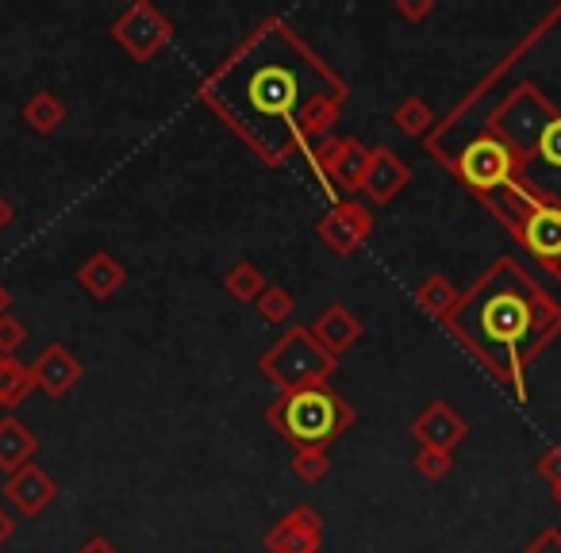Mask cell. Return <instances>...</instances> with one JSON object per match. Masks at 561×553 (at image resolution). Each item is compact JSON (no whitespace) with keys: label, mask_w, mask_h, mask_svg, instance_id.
<instances>
[{"label":"cell","mask_w":561,"mask_h":553,"mask_svg":"<svg viewBox=\"0 0 561 553\" xmlns=\"http://www.w3.org/2000/svg\"><path fill=\"white\" fill-rule=\"evenodd\" d=\"M458 297H461V292L454 289L450 281H446L443 273L427 277V281H423L420 289H415V304H420L423 312H427L431 320H438V323H443L446 315H450L454 308H458Z\"/></svg>","instance_id":"18"},{"label":"cell","mask_w":561,"mask_h":553,"mask_svg":"<svg viewBox=\"0 0 561 553\" xmlns=\"http://www.w3.org/2000/svg\"><path fill=\"white\" fill-rule=\"evenodd\" d=\"M224 289L231 292V300H239V304H257L270 285H265V273L257 269L254 262H239V265H231V273L224 277Z\"/></svg>","instance_id":"21"},{"label":"cell","mask_w":561,"mask_h":553,"mask_svg":"<svg viewBox=\"0 0 561 553\" xmlns=\"http://www.w3.org/2000/svg\"><path fill=\"white\" fill-rule=\"evenodd\" d=\"M196 96L257 162L277 170L328 139L351 85L297 27L270 16L201 81Z\"/></svg>","instance_id":"1"},{"label":"cell","mask_w":561,"mask_h":553,"mask_svg":"<svg viewBox=\"0 0 561 553\" xmlns=\"http://www.w3.org/2000/svg\"><path fill=\"white\" fill-rule=\"evenodd\" d=\"M331 473V458L328 450H297L293 453V476L305 484H320Z\"/></svg>","instance_id":"24"},{"label":"cell","mask_w":561,"mask_h":553,"mask_svg":"<svg viewBox=\"0 0 561 553\" xmlns=\"http://www.w3.org/2000/svg\"><path fill=\"white\" fill-rule=\"evenodd\" d=\"M316 234H320V242L331 250V254L351 257L354 250L374 234V211L358 200H339L328 208V216H320Z\"/></svg>","instance_id":"7"},{"label":"cell","mask_w":561,"mask_h":553,"mask_svg":"<svg viewBox=\"0 0 561 553\" xmlns=\"http://www.w3.org/2000/svg\"><path fill=\"white\" fill-rule=\"evenodd\" d=\"M32 377H35V389H43L50 400H62V396H70V389L81 381V361L73 358L62 343H50L47 350L32 361Z\"/></svg>","instance_id":"11"},{"label":"cell","mask_w":561,"mask_h":553,"mask_svg":"<svg viewBox=\"0 0 561 553\" xmlns=\"http://www.w3.org/2000/svg\"><path fill=\"white\" fill-rule=\"evenodd\" d=\"M112 39L124 50L131 62H150L154 55H162L173 39V24L150 0H135L131 9L112 24Z\"/></svg>","instance_id":"6"},{"label":"cell","mask_w":561,"mask_h":553,"mask_svg":"<svg viewBox=\"0 0 561 553\" xmlns=\"http://www.w3.org/2000/svg\"><path fill=\"white\" fill-rule=\"evenodd\" d=\"M343 147H346V139L328 135V139L312 142V147L305 150L308 170H312V177L320 181V193H328V196H331V185H335V170H339V158H343Z\"/></svg>","instance_id":"17"},{"label":"cell","mask_w":561,"mask_h":553,"mask_svg":"<svg viewBox=\"0 0 561 553\" xmlns=\"http://www.w3.org/2000/svg\"><path fill=\"white\" fill-rule=\"evenodd\" d=\"M515 242L542 265L550 277L561 281V204L523 200L500 216Z\"/></svg>","instance_id":"5"},{"label":"cell","mask_w":561,"mask_h":553,"mask_svg":"<svg viewBox=\"0 0 561 553\" xmlns=\"http://www.w3.org/2000/svg\"><path fill=\"white\" fill-rule=\"evenodd\" d=\"M466 435H469V423L461 419V415L454 412L446 400H435V404H427L412 419V438L420 442V450H446V453H454L461 442H466Z\"/></svg>","instance_id":"9"},{"label":"cell","mask_w":561,"mask_h":553,"mask_svg":"<svg viewBox=\"0 0 561 553\" xmlns=\"http://www.w3.org/2000/svg\"><path fill=\"white\" fill-rule=\"evenodd\" d=\"M27 343V331L24 323L16 320V315H0V354H9V358H16V350Z\"/></svg>","instance_id":"27"},{"label":"cell","mask_w":561,"mask_h":553,"mask_svg":"<svg viewBox=\"0 0 561 553\" xmlns=\"http://www.w3.org/2000/svg\"><path fill=\"white\" fill-rule=\"evenodd\" d=\"M55 496H58V484L50 481V473H43L35 461L4 481V499H9V507H16V511L27 515V519H35L39 511H47V504Z\"/></svg>","instance_id":"12"},{"label":"cell","mask_w":561,"mask_h":553,"mask_svg":"<svg viewBox=\"0 0 561 553\" xmlns=\"http://www.w3.org/2000/svg\"><path fill=\"white\" fill-rule=\"evenodd\" d=\"M124 281H127V269L112 254H104V250H101V254H93L78 269V285L93 300H112L119 289H124Z\"/></svg>","instance_id":"15"},{"label":"cell","mask_w":561,"mask_h":553,"mask_svg":"<svg viewBox=\"0 0 561 553\" xmlns=\"http://www.w3.org/2000/svg\"><path fill=\"white\" fill-rule=\"evenodd\" d=\"M415 469H420V476H427V481H443V476L454 469V453L420 450V453H415Z\"/></svg>","instance_id":"25"},{"label":"cell","mask_w":561,"mask_h":553,"mask_svg":"<svg viewBox=\"0 0 561 553\" xmlns=\"http://www.w3.org/2000/svg\"><path fill=\"white\" fill-rule=\"evenodd\" d=\"M535 469H538V476L553 488V496H558L561 492V446H546V450L538 453Z\"/></svg>","instance_id":"26"},{"label":"cell","mask_w":561,"mask_h":553,"mask_svg":"<svg viewBox=\"0 0 561 553\" xmlns=\"http://www.w3.org/2000/svg\"><path fill=\"white\" fill-rule=\"evenodd\" d=\"M9 308H12V292L0 285V315H9Z\"/></svg>","instance_id":"33"},{"label":"cell","mask_w":561,"mask_h":553,"mask_svg":"<svg viewBox=\"0 0 561 553\" xmlns=\"http://www.w3.org/2000/svg\"><path fill=\"white\" fill-rule=\"evenodd\" d=\"M553 499H558V507H561V492H558V496H553Z\"/></svg>","instance_id":"34"},{"label":"cell","mask_w":561,"mask_h":553,"mask_svg":"<svg viewBox=\"0 0 561 553\" xmlns=\"http://www.w3.org/2000/svg\"><path fill=\"white\" fill-rule=\"evenodd\" d=\"M443 327L523 404L527 373L561 338V304L512 254H504L461 292Z\"/></svg>","instance_id":"2"},{"label":"cell","mask_w":561,"mask_h":553,"mask_svg":"<svg viewBox=\"0 0 561 553\" xmlns=\"http://www.w3.org/2000/svg\"><path fill=\"white\" fill-rule=\"evenodd\" d=\"M35 450H39V438H35L16 415H4V419H0V473L12 476L24 465H32Z\"/></svg>","instance_id":"14"},{"label":"cell","mask_w":561,"mask_h":553,"mask_svg":"<svg viewBox=\"0 0 561 553\" xmlns=\"http://www.w3.org/2000/svg\"><path fill=\"white\" fill-rule=\"evenodd\" d=\"M78 553H119V550H116V545H112L104 534H93L89 542H81V550H78Z\"/></svg>","instance_id":"30"},{"label":"cell","mask_w":561,"mask_h":553,"mask_svg":"<svg viewBox=\"0 0 561 553\" xmlns=\"http://www.w3.org/2000/svg\"><path fill=\"white\" fill-rule=\"evenodd\" d=\"M265 553H320L323 550V515L316 507H293L280 522H273L262 538Z\"/></svg>","instance_id":"8"},{"label":"cell","mask_w":561,"mask_h":553,"mask_svg":"<svg viewBox=\"0 0 561 553\" xmlns=\"http://www.w3.org/2000/svg\"><path fill=\"white\" fill-rule=\"evenodd\" d=\"M257 369L277 392H297L312 389V384H328L339 369V358H331L316 343L312 327H289L280 338H273L270 350L257 358Z\"/></svg>","instance_id":"4"},{"label":"cell","mask_w":561,"mask_h":553,"mask_svg":"<svg viewBox=\"0 0 561 553\" xmlns=\"http://www.w3.org/2000/svg\"><path fill=\"white\" fill-rule=\"evenodd\" d=\"M12 534H16V515H12V511H9V507L0 504V545L9 542V538H12Z\"/></svg>","instance_id":"31"},{"label":"cell","mask_w":561,"mask_h":553,"mask_svg":"<svg viewBox=\"0 0 561 553\" xmlns=\"http://www.w3.org/2000/svg\"><path fill=\"white\" fill-rule=\"evenodd\" d=\"M35 389V377L32 366H24L20 358H9V354H0V407L4 412H16Z\"/></svg>","instance_id":"16"},{"label":"cell","mask_w":561,"mask_h":553,"mask_svg":"<svg viewBox=\"0 0 561 553\" xmlns=\"http://www.w3.org/2000/svg\"><path fill=\"white\" fill-rule=\"evenodd\" d=\"M12 219H16V208H12V204L4 200V196H0V231H4V227H9Z\"/></svg>","instance_id":"32"},{"label":"cell","mask_w":561,"mask_h":553,"mask_svg":"<svg viewBox=\"0 0 561 553\" xmlns=\"http://www.w3.org/2000/svg\"><path fill=\"white\" fill-rule=\"evenodd\" d=\"M523 553H561V530L558 527H542L535 538H530V545Z\"/></svg>","instance_id":"29"},{"label":"cell","mask_w":561,"mask_h":553,"mask_svg":"<svg viewBox=\"0 0 561 553\" xmlns=\"http://www.w3.org/2000/svg\"><path fill=\"white\" fill-rule=\"evenodd\" d=\"M392 12L412 20V24H420V20H427L431 12H435V0H392Z\"/></svg>","instance_id":"28"},{"label":"cell","mask_w":561,"mask_h":553,"mask_svg":"<svg viewBox=\"0 0 561 553\" xmlns=\"http://www.w3.org/2000/svg\"><path fill=\"white\" fill-rule=\"evenodd\" d=\"M354 419H358V412L328 384L280 392L265 407V423L297 450H328L335 438H343L354 427Z\"/></svg>","instance_id":"3"},{"label":"cell","mask_w":561,"mask_h":553,"mask_svg":"<svg viewBox=\"0 0 561 553\" xmlns=\"http://www.w3.org/2000/svg\"><path fill=\"white\" fill-rule=\"evenodd\" d=\"M24 119H27V127H32L35 135H50V131H58V127L66 124V104L58 101L55 93H35L32 101L24 104Z\"/></svg>","instance_id":"20"},{"label":"cell","mask_w":561,"mask_h":553,"mask_svg":"<svg viewBox=\"0 0 561 553\" xmlns=\"http://www.w3.org/2000/svg\"><path fill=\"white\" fill-rule=\"evenodd\" d=\"M362 331H366V327H362V320L346 304L323 308V312L316 315V323H312L316 343H320L331 358H343L346 350H354V346H358V338H362Z\"/></svg>","instance_id":"13"},{"label":"cell","mask_w":561,"mask_h":553,"mask_svg":"<svg viewBox=\"0 0 561 553\" xmlns=\"http://www.w3.org/2000/svg\"><path fill=\"white\" fill-rule=\"evenodd\" d=\"M392 124H397L408 139H427V135L435 131L438 119H435V112H431V104L423 101V96H404V101L392 108Z\"/></svg>","instance_id":"19"},{"label":"cell","mask_w":561,"mask_h":553,"mask_svg":"<svg viewBox=\"0 0 561 553\" xmlns=\"http://www.w3.org/2000/svg\"><path fill=\"white\" fill-rule=\"evenodd\" d=\"M366 165H369V147L358 139H346L343 158H339L335 170V185L346 193H362V181H366Z\"/></svg>","instance_id":"22"},{"label":"cell","mask_w":561,"mask_h":553,"mask_svg":"<svg viewBox=\"0 0 561 553\" xmlns=\"http://www.w3.org/2000/svg\"><path fill=\"white\" fill-rule=\"evenodd\" d=\"M412 185V170H408L404 158H397L389 147H374L369 150V165H366V181H362V193L369 196V204L385 208V204L397 200L404 188Z\"/></svg>","instance_id":"10"},{"label":"cell","mask_w":561,"mask_h":553,"mask_svg":"<svg viewBox=\"0 0 561 553\" xmlns=\"http://www.w3.org/2000/svg\"><path fill=\"white\" fill-rule=\"evenodd\" d=\"M293 312H297V300H293L289 289H280V285H270V289L262 292V300H257V315H262L265 323H289Z\"/></svg>","instance_id":"23"}]
</instances>
